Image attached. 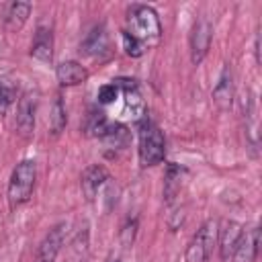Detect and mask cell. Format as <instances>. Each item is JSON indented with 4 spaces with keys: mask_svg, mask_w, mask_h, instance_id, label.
<instances>
[{
    "mask_svg": "<svg viewBox=\"0 0 262 262\" xmlns=\"http://www.w3.org/2000/svg\"><path fill=\"white\" fill-rule=\"evenodd\" d=\"M66 123H68L66 106H63L61 96L57 94L55 100H53V104H51V113H49V127H51V133H53V135H59V133L66 129Z\"/></svg>",
    "mask_w": 262,
    "mask_h": 262,
    "instance_id": "d6986e66",
    "label": "cell"
},
{
    "mask_svg": "<svg viewBox=\"0 0 262 262\" xmlns=\"http://www.w3.org/2000/svg\"><path fill=\"white\" fill-rule=\"evenodd\" d=\"M121 43H123V49H125V53H127L129 57H141V55L147 51V49H145L135 37H131L125 29L121 31Z\"/></svg>",
    "mask_w": 262,
    "mask_h": 262,
    "instance_id": "ffe728a7",
    "label": "cell"
},
{
    "mask_svg": "<svg viewBox=\"0 0 262 262\" xmlns=\"http://www.w3.org/2000/svg\"><path fill=\"white\" fill-rule=\"evenodd\" d=\"M80 51L86 53V55H92V57H96V55L108 51V35H106L104 25H96V27L86 35V39H84L82 45H80Z\"/></svg>",
    "mask_w": 262,
    "mask_h": 262,
    "instance_id": "5bb4252c",
    "label": "cell"
},
{
    "mask_svg": "<svg viewBox=\"0 0 262 262\" xmlns=\"http://www.w3.org/2000/svg\"><path fill=\"white\" fill-rule=\"evenodd\" d=\"M14 100V92L10 86H6L4 82H0V115H6L8 106L12 104Z\"/></svg>",
    "mask_w": 262,
    "mask_h": 262,
    "instance_id": "7402d4cb",
    "label": "cell"
},
{
    "mask_svg": "<svg viewBox=\"0 0 262 262\" xmlns=\"http://www.w3.org/2000/svg\"><path fill=\"white\" fill-rule=\"evenodd\" d=\"M55 78H57L59 86H78L88 80V70L80 61L68 59L55 68Z\"/></svg>",
    "mask_w": 262,
    "mask_h": 262,
    "instance_id": "8fae6325",
    "label": "cell"
},
{
    "mask_svg": "<svg viewBox=\"0 0 262 262\" xmlns=\"http://www.w3.org/2000/svg\"><path fill=\"white\" fill-rule=\"evenodd\" d=\"M66 229H68L66 223H57L47 231V235L39 244L37 262H55V258L59 256L63 242H66Z\"/></svg>",
    "mask_w": 262,
    "mask_h": 262,
    "instance_id": "8992f818",
    "label": "cell"
},
{
    "mask_svg": "<svg viewBox=\"0 0 262 262\" xmlns=\"http://www.w3.org/2000/svg\"><path fill=\"white\" fill-rule=\"evenodd\" d=\"M35 180H37V164L35 160H20L10 174L8 180V203L10 209H16L20 205H25L35 188Z\"/></svg>",
    "mask_w": 262,
    "mask_h": 262,
    "instance_id": "3957f363",
    "label": "cell"
},
{
    "mask_svg": "<svg viewBox=\"0 0 262 262\" xmlns=\"http://www.w3.org/2000/svg\"><path fill=\"white\" fill-rule=\"evenodd\" d=\"M111 180L108 170L102 164H92L82 172L80 184H82V192L86 196V201H94L96 194L100 192V188Z\"/></svg>",
    "mask_w": 262,
    "mask_h": 262,
    "instance_id": "ba28073f",
    "label": "cell"
},
{
    "mask_svg": "<svg viewBox=\"0 0 262 262\" xmlns=\"http://www.w3.org/2000/svg\"><path fill=\"white\" fill-rule=\"evenodd\" d=\"M117 96H119V88H117L115 82H111V84H102V86L98 88V94H96L98 104H113V102L117 100Z\"/></svg>",
    "mask_w": 262,
    "mask_h": 262,
    "instance_id": "44dd1931",
    "label": "cell"
},
{
    "mask_svg": "<svg viewBox=\"0 0 262 262\" xmlns=\"http://www.w3.org/2000/svg\"><path fill=\"white\" fill-rule=\"evenodd\" d=\"M211 96H213V104L217 106V111L227 113L231 108V104H233V74H231L229 66L223 68Z\"/></svg>",
    "mask_w": 262,
    "mask_h": 262,
    "instance_id": "9c48e42d",
    "label": "cell"
},
{
    "mask_svg": "<svg viewBox=\"0 0 262 262\" xmlns=\"http://www.w3.org/2000/svg\"><path fill=\"white\" fill-rule=\"evenodd\" d=\"M182 178H184V168H180L174 162L166 164V174H164V201L170 205L182 188Z\"/></svg>",
    "mask_w": 262,
    "mask_h": 262,
    "instance_id": "9a60e30c",
    "label": "cell"
},
{
    "mask_svg": "<svg viewBox=\"0 0 262 262\" xmlns=\"http://www.w3.org/2000/svg\"><path fill=\"white\" fill-rule=\"evenodd\" d=\"M131 37H135L145 49L156 47L162 39V25L158 12L147 4H133L127 12V29Z\"/></svg>",
    "mask_w": 262,
    "mask_h": 262,
    "instance_id": "6da1fadb",
    "label": "cell"
},
{
    "mask_svg": "<svg viewBox=\"0 0 262 262\" xmlns=\"http://www.w3.org/2000/svg\"><path fill=\"white\" fill-rule=\"evenodd\" d=\"M217 231H219V223L215 219H207L199 227V231L192 235V239L188 242L184 260L186 262H209L213 248L217 244Z\"/></svg>",
    "mask_w": 262,
    "mask_h": 262,
    "instance_id": "277c9868",
    "label": "cell"
},
{
    "mask_svg": "<svg viewBox=\"0 0 262 262\" xmlns=\"http://www.w3.org/2000/svg\"><path fill=\"white\" fill-rule=\"evenodd\" d=\"M35 111H37V102L33 94H25L18 100L16 106V129L20 135H31L35 129Z\"/></svg>",
    "mask_w": 262,
    "mask_h": 262,
    "instance_id": "7c38bea8",
    "label": "cell"
},
{
    "mask_svg": "<svg viewBox=\"0 0 262 262\" xmlns=\"http://www.w3.org/2000/svg\"><path fill=\"white\" fill-rule=\"evenodd\" d=\"M31 55L43 63H49L53 59V31L49 27H37L31 43Z\"/></svg>",
    "mask_w": 262,
    "mask_h": 262,
    "instance_id": "30bf717a",
    "label": "cell"
},
{
    "mask_svg": "<svg viewBox=\"0 0 262 262\" xmlns=\"http://www.w3.org/2000/svg\"><path fill=\"white\" fill-rule=\"evenodd\" d=\"M258 246H260V229L254 227L250 233H244L231 260L233 262H256L258 256Z\"/></svg>",
    "mask_w": 262,
    "mask_h": 262,
    "instance_id": "4fadbf2b",
    "label": "cell"
},
{
    "mask_svg": "<svg viewBox=\"0 0 262 262\" xmlns=\"http://www.w3.org/2000/svg\"><path fill=\"white\" fill-rule=\"evenodd\" d=\"M137 135H139V164L143 168H149V166L164 162L166 139H164L162 129L145 117L139 121V133Z\"/></svg>",
    "mask_w": 262,
    "mask_h": 262,
    "instance_id": "7a4b0ae2",
    "label": "cell"
},
{
    "mask_svg": "<svg viewBox=\"0 0 262 262\" xmlns=\"http://www.w3.org/2000/svg\"><path fill=\"white\" fill-rule=\"evenodd\" d=\"M111 262H119V260H111Z\"/></svg>",
    "mask_w": 262,
    "mask_h": 262,
    "instance_id": "cb8c5ba5",
    "label": "cell"
},
{
    "mask_svg": "<svg viewBox=\"0 0 262 262\" xmlns=\"http://www.w3.org/2000/svg\"><path fill=\"white\" fill-rule=\"evenodd\" d=\"M211 39H213V25L209 23V18L194 20L192 31H190V61L194 66H199L207 57Z\"/></svg>",
    "mask_w": 262,
    "mask_h": 262,
    "instance_id": "5b68a950",
    "label": "cell"
},
{
    "mask_svg": "<svg viewBox=\"0 0 262 262\" xmlns=\"http://www.w3.org/2000/svg\"><path fill=\"white\" fill-rule=\"evenodd\" d=\"M242 235H244V225L237 223V221H233V219L225 221L219 227V231H217V244H219V256H221V260L227 262L233 256V252H235Z\"/></svg>",
    "mask_w": 262,
    "mask_h": 262,
    "instance_id": "52a82bcc",
    "label": "cell"
},
{
    "mask_svg": "<svg viewBox=\"0 0 262 262\" xmlns=\"http://www.w3.org/2000/svg\"><path fill=\"white\" fill-rule=\"evenodd\" d=\"M31 4L29 2H12L6 6V12H4V23H6V29L8 31H18L27 18L31 16Z\"/></svg>",
    "mask_w": 262,
    "mask_h": 262,
    "instance_id": "e0dca14e",
    "label": "cell"
},
{
    "mask_svg": "<svg viewBox=\"0 0 262 262\" xmlns=\"http://www.w3.org/2000/svg\"><path fill=\"white\" fill-rule=\"evenodd\" d=\"M100 141L108 149H123L131 141V133L123 123H108L106 131L100 135Z\"/></svg>",
    "mask_w": 262,
    "mask_h": 262,
    "instance_id": "2e32d148",
    "label": "cell"
},
{
    "mask_svg": "<svg viewBox=\"0 0 262 262\" xmlns=\"http://www.w3.org/2000/svg\"><path fill=\"white\" fill-rule=\"evenodd\" d=\"M135 231H137V219L127 221L125 227H123V231H121V242H123L125 248H129V246L133 244V239H135Z\"/></svg>",
    "mask_w": 262,
    "mask_h": 262,
    "instance_id": "603a6c76",
    "label": "cell"
},
{
    "mask_svg": "<svg viewBox=\"0 0 262 262\" xmlns=\"http://www.w3.org/2000/svg\"><path fill=\"white\" fill-rule=\"evenodd\" d=\"M108 123H111V121L106 119L104 111H100V108H92V111L86 115L84 133H86V135H90V137H98V139H100V135L106 131Z\"/></svg>",
    "mask_w": 262,
    "mask_h": 262,
    "instance_id": "ac0fdd59",
    "label": "cell"
}]
</instances>
